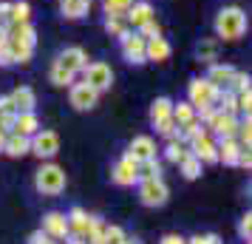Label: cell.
<instances>
[{
  "mask_svg": "<svg viewBox=\"0 0 252 244\" xmlns=\"http://www.w3.org/2000/svg\"><path fill=\"white\" fill-rule=\"evenodd\" d=\"M6 43H9V51L14 57V66H29L37 46V29L32 26V20L6 26Z\"/></svg>",
  "mask_w": 252,
  "mask_h": 244,
  "instance_id": "6da1fadb",
  "label": "cell"
},
{
  "mask_svg": "<svg viewBox=\"0 0 252 244\" xmlns=\"http://www.w3.org/2000/svg\"><path fill=\"white\" fill-rule=\"evenodd\" d=\"M213 29H216V40L235 43V40H241V37L247 35V29H250L247 12H244L241 6H224V9H218Z\"/></svg>",
  "mask_w": 252,
  "mask_h": 244,
  "instance_id": "7a4b0ae2",
  "label": "cell"
},
{
  "mask_svg": "<svg viewBox=\"0 0 252 244\" xmlns=\"http://www.w3.org/2000/svg\"><path fill=\"white\" fill-rule=\"evenodd\" d=\"M65 182H68L65 171L57 162H51V159L40 165L34 174V190L40 196H60L65 190Z\"/></svg>",
  "mask_w": 252,
  "mask_h": 244,
  "instance_id": "3957f363",
  "label": "cell"
},
{
  "mask_svg": "<svg viewBox=\"0 0 252 244\" xmlns=\"http://www.w3.org/2000/svg\"><path fill=\"white\" fill-rule=\"evenodd\" d=\"M139 190V202L145 208H164L167 199H170V187L161 176H150V179H139L136 182Z\"/></svg>",
  "mask_w": 252,
  "mask_h": 244,
  "instance_id": "277c9868",
  "label": "cell"
},
{
  "mask_svg": "<svg viewBox=\"0 0 252 244\" xmlns=\"http://www.w3.org/2000/svg\"><path fill=\"white\" fill-rule=\"evenodd\" d=\"M82 82H88L94 91H111L114 85V69L105 63V60H88V66L82 69Z\"/></svg>",
  "mask_w": 252,
  "mask_h": 244,
  "instance_id": "5b68a950",
  "label": "cell"
},
{
  "mask_svg": "<svg viewBox=\"0 0 252 244\" xmlns=\"http://www.w3.org/2000/svg\"><path fill=\"white\" fill-rule=\"evenodd\" d=\"M218 94H221V88H216L207 77H193V80L187 82V103L193 105V108L216 105Z\"/></svg>",
  "mask_w": 252,
  "mask_h": 244,
  "instance_id": "8992f818",
  "label": "cell"
},
{
  "mask_svg": "<svg viewBox=\"0 0 252 244\" xmlns=\"http://www.w3.org/2000/svg\"><path fill=\"white\" fill-rule=\"evenodd\" d=\"M29 142H32V153H34L37 159H43V162L54 159L60 153V134L51 128H40L37 134L29 137Z\"/></svg>",
  "mask_w": 252,
  "mask_h": 244,
  "instance_id": "52a82bcc",
  "label": "cell"
},
{
  "mask_svg": "<svg viewBox=\"0 0 252 244\" xmlns=\"http://www.w3.org/2000/svg\"><path fill=\"white\" fill-rule=\"evenodd\" d=\"M187 148H190V153H193L201 165H218V142L207 128L201 131L198 137H193V139L187 142Z\"/></svg>",
  "mask_w": 252,
  "mask_h": 244,
  "instance_id": "ba28073f",
  "label": "cell"
},
{
  "mask_svg": "<svg viewBox=\"0 0 252 244\" xmlns=\"http://www.w3.org/2000/svg\"><path fill=\"white\" fill-rule=\"evenodd\" d=\"M119 51H122L125 63H130V66H145L148 63V57H145V37L139 32H133V29L125 37H119Z\"/></svg>",
  "mask_w": 252,
  "mask_h": 244,
  "instance_id": "9c48e42d",
  "label": "cell"
},
{
  "mask_svg": "<svg viewBox=\"0 0 252 244\" xmlns=\"http://www.w3.org/2000/svg\"><path fill=\"white\" fill-rule=\"evenodd\" d=\"M68 103L74 111H91L99 105V91H94L88 82H71L68 85Z\"/></svg>",
  "mask_w": 252,
  "mask_h": 244,
  "instance_id": "30bf717a",
  "label": "cell"
},
{
  "mask_svg": "<svg viewBox=\"0 0 252 244\" xmlns=\"http://www.w3.org/2000/svg\"><path fill=\"white\" fill-rule=\"evenodd\" d=\"M204 128L216 137V139H224V137H235V128H238V114H229V111H221L216 108L213 116L204 122Z\"/></svg>",
  "mask_w": 252,
  "mask_h": 244,
  "instance_id": "8fae6325",
  "label": "cell"
},
{
  "mask_svg": "<svg viewBox=\"0 0 252 244\" xmlns=\"http://www.w3.org/2000/svg\"><path fill=\"white\" fill-rule=\"evenodd\" d=\"M111 182L116 187H133L139 182V165L133 159H127V156L116 159L114 168H111Z\"/></svg>",
  "mask_w": 252,
  "mask_h": 244,
  "instance_id": "7c38bea8",
  "label": "cell"
},
{
  "mask_svg": "<svg viewBox=\"0 0 252 244\" xmlns=\"http://www.w3.org/2000/svg\"><path fill=\"white\" fill-rule=\"evenodd\" d=\"M125 156L127 159H133L136 165L145 162V159H153V156H156V139L148 137V134H139V137H133V139L127 142Z\"/></svg>",
  "mask_w": 252,
  "mask_h": 244,
  "instance_id": "4fadbf2b",
  "label": "cell"
},
{
  "mask_svg": "<svg viewBox=\"0 0 252 244\" xmlns=\"http://www.w3.org/2000/svg\"><path fill=\"white\" fill-rule=\"evenodd\" d=\"M40 230L46 233L48 239H54V242H65V239H68V219H65V213L48 210L46 216H43Z\"/></svg>",
  "mask_w": 252,
  "mask_h": 244,
  "instance_id": "5bb4252c",
  "label": "cell"
},
{
  "mask_svg": "<svg viewBox=\"0 0 252 244\" xmlns=\"http://www.w3.org/2000/svg\"><path fill=\"white\" fill-rule=\"evenodd\" d=\"M54 63H60L65 71H71V74H77V77H80L82 69L88 66V54H85V48H82V46H68V48H63V51H60Z\"/></svg>",
  "mask_w": 252,
  "mask_h": 244,
  "instance_id": "9a60e30c",
  "label": "cell"
},
{
  "mask_svg": "<svg viewBox=\"0 0 252 244\" xmlns=\"http://www.w3.org/2000/svg\"><path fill=\"white\" fill-rule=\"evenodd\" d=\"M156 17V9H153V3L150 0H133V6L125 12V20H127V26L136 32L142 23H148V20H153Z\"/></svg>",
  "mask_w": 252,
  "mask_h": 244,
  "instance_id": "2e32d148",
  "label": "cell"
},
{
  "mask_svg": "<svg viewBox=\"0 0 252 244\" xmlns=\"http://www.w3.org/2000/svg\"><path fill=\"white\" fill-rule=\"evenodd\" d=\"M173 54V46L167 43V37H148L145 40V57L148 63H164V60H170Z\"/></svg>",
  "mask_w": 252,
  "mask_h": 244,
  "instance_id": "e0dca14e",
  "label": "cell"
},
{
  "mask_svg": "<svg viewBox=\"0 0 252 244\" xmlns=\"http://www.w3.org/2000/svg\"><path fill=\"white\" fill-rule=\"evenodd\" d=\"M3 153L6 156H12V159H23V156H29L32 153V142H29V137H23V134H6V142H3Z\"/></svg>",
  "mask_w": 252,
  "mask_h": 244,
  "instance_id": "ac0fdd59",
  "label": "cell"
},
{
  "mask_svg": "<svg viewBox=\"0 0 252 244\" xmlns=\"http://www.w3.org/2000/svg\"><path fill=\"white\" fill-rule=\"evenodd\" d=\"M12 134H23V137H32L40 131V119H37V111H17L12 119Z\"/></svg>",
  "mask_w": 252,
  "mask_h": 244,
  "instance_id": "d6986e66",
  "label": "cell"
},
{
  "mask_svg": "<svg viewBox=\"0 0 252 244\" xmlns=\"http://www.w3.org/2000/svg\"><path fill=\"white\" fill-rule=\"evenodd\" d=\"M216 142H218V162L235 168V165H238L241 151H244L238 142H235V137H224V139H216Z\"/></svg>",
  "mask_w": 252,
  "mask_h": 244,
  "instance_id": "ffe728a7",
  "label": "cell"
},
{
  "mask_svg": "<svg viewBox=\"0 0 252 244\" xmlns=\"http://www.w3.org/2000/svg\"><path fill=\"white\" fill-rule=\"evenodd\" d=\"M232 74H235V69L229 66V63H210V71H207V80L213 82L216 88H229V80H232Z\"/></svg>",
  "mask_w": 252,
  "mask_h": 244,
  "instance_id": "44dd1931",
  "label": "cell"
},
{
  "mask_svg": "<svg viewBox=\"0 0 252 244\" xmlns=\"http://www.w3.org/2000/svg\"><path fill=\"white\" fill-rule=\"evenodd\" d=\"M88 216L91 213H85V210L77 205V208H71L65 213V219H68V236L74 239H85V230H88Z\"/></svg>",
  "mask_w": 252,
  "mask_h": 244,
  "instance_id": "7402d4cb",
  "label": "cell"
},
{
  "mask_svg": "<svg viewBox=\"0 0 252 244\" xmlns=\"http://www.w3.org/2000/svg\"><path fill=\"white\" fill-rule=\"evenodd\" d=\"M12 103L17 111H34L37 108V94L34 88H29V85H17L12 91Z\"/></svg>",
  "mask_w": 252,
  "mask_h": 244,
  "instance_id": "603a6c76",
  "label": "cell"
},
{
  "mask_svg": "<svg viewBox=\"0 0 252 244\" xmlns=\"http://www.w3.org/2000/svg\"><path fill=\"white\" fill-rule=\"evenodd\" d=\"M88 0H60V14L65 20H82L88 14Z\"/></svg>",
  "mask_w": 252,
  "mask_h": 244,
  "instance_id": "cb8c5ba5",
  "label": "cell"
},
{
  "mask_svg": "<svg viewBox=\"0 0 252 244\" xmlns=\"http://www.w3.org/2000/svg\"><path fill=\"white\" fill-rule=\"evenodd\" d=\"M170 111H173L170 97H156V100L150 103V125H159L164 119H170Z\"/></svg>",
  "mask_w": 252,
  "mask_h": 244,
  "instance_id": "d4e9b609",
  "label": "cell"
},
{
  "mask_svg": "<svg viewBox=\"0 0 252 244\" xmlns=\"http://www.w3.org/2000/svg\"><path fill=\"white\" fill-rule=\"evenodd\" d=\"M218 43H221V40H216V37H204V40L195 46V57L201 60V63H207V66L216 63L218 60Z\"/></svg>",
  "mask_w": 252,
  "mask_h": 244,
  "instance_id": "484cf974",
  "label": "cell"
},
{
  "mask_svg": "<svg viewBox=\"0 0 252 244\" xmlns=\"http://www.w3.org/2000/svg\"><path fill=\"white\" fill-rule=\"evenodd\" d=\"M29 20H32V6H29V0H14V3H9V23H29Z\"/></svg>",
  "mask_w": 252,
  "mask_h": 244,
  "instance_id": "4316f807",
  "label": "cell"
},
{
  "mask_svg": "<svg viewBox=\"0 0 252 244\" xmlns=\"http://www.w3.org/2000/svg\"><path fill=\"white\" fill-rule=\"evenodd\" d=\"M48 80H51V85H57V88H68L71 82L77 80V74L65 71L60 63H51V69H48Z\"/></svg>",
  "mask_w": 252,
  "mask_h": 244,
  "instance_id": "83f0119b",
  "label": "cell"
},
{
  "mask_svg": "<svg viewBox=\"0 0 252 244\" xmlns=\"http://www.w3.org/2000/svg\"><path fill=\"white\" fill-rule=\"evenodd\" d=\"M201 171H204V165L198 162V159H195L193 153H187V156H184L182 162H179V174H182L184 179H187V182L198 179V176H201Z\"/></svg>",
  "mask_w": 252,
  "mask_h": 244,
  "instance_id": "f1b7e54d",
  "label": "cell"
},
{
  "mask_svg": "<svg viewBox=\"0 0 252 244\" xmlns=\"http://www.w3.org/2000/svg\"><path fill=\"white\" fill-rule=\"evenodd\" d=\"M187 153H190V148H187V142H182V139H170L164 145V159L170 165H179Z\"/></svg>",
  "mask_w": 252,
  "mask_h": 244,
  "instance_id": "f546056e",
  "label": "cell"
},
{
  "mask_svg": "<svg viewBox=\"0 0 252 244\" xmlns=\"http://www.w3.org/2000/svg\"><path fill=\"white\" fill-rule=\"evenodd\" d=\"M235 142L244 151L252 148V119L250 116H238V128H235Z\"/></svg>",
  "mask_w": 252,
  "mask_h": 244,
  "instance_id": "4dcf8cb0",
  "label": "cell"
},
{
  "mask_svg": "<svg viewBox=\"0 0 252 244\" xmlns=\"http://www.w3.org/2000/svg\"><path fill=\"white\" fill-rule=\"evenodd\" d=\"M170 116H173V122H176V125H184V122L195 119V108L187 103V100H179V103H173Z\"/></svg>",
  "mask_w": 252,
  "mask_h": 244,
  "instance_id": "1f68e13d",
  "label": "cell"
},
{
  "mask_svg": "<svg viewBox=\"0 0 252 244\" xmlns=\"http://www.w3.org/2000/svg\"><path fill=\"white\" fill-rule=\"evenodd\" d=\"M105 32L119 40V37H125L127 32H130V26H127L125 17H108V14H105Z\"/></svg>",
  "mask_w": 252,
  "mask_h": 244,
  "instance_id": "d6a6232c",
  "label": "cell"
},
{
  "mask_svg": "<svg viewBox=\"0 0 252 244\" xmlns=\"http://www.w3.org/2000/svg\"><path fill=\"white\" fill-rule=\"evenodd\" d=\"M130 6H133V0H102V12L108 17H125Z\"/></svg>",
  "mask_w": 252,
  "mask_h": 244,
  "instance_id": "836d02e7",
  "label": "cell"
},
{
  "mask_svg": "<svg viewBox=\"0 0 252 244\" xmlns=\"http://www.w3.org/2000/svg\"><path fill=\"white\" fill-rule=\"evenodd\" d=\"M204 131V125H201V119H190V122H184V125H179V139L182 142H190L193 137H198Z\"/></svg>",
  "mask_w": 252,
  "mask_h": 244,
  "instance_id": "e575fe53",
  "label": "cell"
},
{
  "mask_svg": "<svg viewBox=\"0 0 252 244\" xmlns=\"http://www.w3.org/2000/svg\"><path fill=\"white\" fill-rule=\"evenodd\" d=\"M150 176H161V162L156 159V156L139 162V179H150Z\"/></svg>",
  "mask_w": 252,
  "mask_h": 244,
  "instance_id": "d590c367",
  "label": "cell"
},
{
  "mask_svg": "<svg viewBox=\"0 0 252 244\" xmlns=\"http://www.w3.org/2000/svg\"><path fill=\"white\" fill-rule=\"evenodd\" d=\"M153 128H156V134H159L161 139H179V125H176V122H173V116L170 119H164V122H159V125H153Z\"/></svg>",
  "mask_w": 252,
  "mask_h": 244,
  "instance_id": "8d00e7d4",
  "label": "cell"
},
{
  "mask_svg": "<svg viewBox=\"0 0 252 244\" xmlns=\"http://www.w3.org/2000/svg\"><path fill=\"white\" fill-rule=\"evenodd\" d=\"M125 236H127V233L122 230L119 224H105V239H102V244H119Z\"/></svg>",
  "mask_w": 252,
  "mask_h": 244,
  "instance_id": "74e56055",
  "label": "cell"
},
{
  "mask_svg": "<svg viewBox=\"0 0 252 244\" xmlns=\"http://www.w3.org/2000/svg\"><path fill=\"white\" fill-rule=\"evenodd\" d=\"M238 239H241V242H247V244L252 242V213H244V216H241V221H238Z\"/></svg>",
  "mask_w": 252,
  "mask_h": 244,
  "instance_id": "f35d334b",
  "label": "cell"
},
{
  "mask_svg": "<svg viewBox=\"0 0 252 244\" xmlns=\"http://www.w3.org/2000/svg\"><path fill=\"white\" fill-rule=\"evenodd\" d=\"M229 91H250V74L247 71H235L229 80Z\"/></svg>",
  "mask_w": 252,
  "mask_h": 244,
  "instance_id": "ab89813d",
  "label": "cell"
},
{
  "mask_svg": "<svg viewBox=\"0 0 252 244\" xmlns=\"http://www.w3.org/2000/svg\"><path fill=\"white\" fill-rule=\"evenodd\" d=\"M136 32H139L142 37H145V40H148V37H159V35H161V26H159V20L153 17V20H148V23L139 26Z\"/></svg>",
  "mask_w": 252,
  "mask_h": 244,
  "instance_id": "60d3db41",
  "label": "cell"
},
{
  "mask_svg": "<svg viewBox=\"0 0 252 244\" xmlns=\"http://www.w3.org/2000/svg\"><path fill=\"white\" fill-rule=\"evenodd\" d=\"M187 244H221V236L218 233H198V236H193V239H187Z\"/></svg>",
  "mask_w": 252,
  "mask_h": 244,
  "instance_id": "b9f144b4",
  "label": "cell"
},
{
  "mask_svg": "<svg viewBox=\"0 0 252 244\" xmlns=\"http://www.w3.org/2000/svg\"><path fill=\"white\" fill-rule=\"evenodd\" d=\"M12 66H14V57L9 51V43H3L0 46V69H12Z\"/></svg>",
  "mask_w": 252,
  "mask_h": 244,
  "instance_id": "7bdbcfd3",
  "label": "cell"
},
{
  "mask_svg": "<svg viewBox=\"0 0 252 244\" xmlns=\"http://www.w3.org/2000/svg\"><path fill=\"white\" fill-rule=\"evenodd\" d=\"M0 114H17V108L12 103V94H3L0 97Z\"/></svg>",
  "mask_w": 252,
  "mask_h": 244,
  "instance_id": "ee69618b",
  "label": "cell"
},
{
  "mask_svg": "<svg viewBox=\"0 0 252 244\" xmlns=\"http://www.w3.org/2000/svg\"><path fill=\"white\" fill-rule=\"evenodd\" d=\"M235 168H244V171H250V168H252V153H250V151H241L238 165H235Z\"/></svg>",
  "mask_w": 252,
  "mask_h": 244,
  "instance_id": "f6af8a7d",
  "label": "cell"
},
{
  "mask_svg": "<svg viewBox=\"0 0 252 244\" xmlns=\"http://www.w3.org/2000/svg\"><path fill=\"white\" fill-rule=\"evenodd\" d=\"M159 244H187V239H184V236H179V233H167Z\"/></svg>",
  "mask_w": 252,
  "mask_h": 244,
  "instance_id": "bcb514c9",
  "label": "cell"
},
{
  "mask_svg": "<svg viewBox=\"0 0 252 244\" xmlns=\"http://www.w3.org/2000/svg\"><path fill=\"white\" fill-rule=\"evenodd\" d=\"M9 23V3H0V26Z\"/></svg>",
  "mask_w": 252,
  "mask_h": 244,
  "instance_id": "7dc6e473",
  "label": "cell"
},
{
  "mask_svg": "<svg viewBox=\"0 0 252 244\" xmlns=\"http://www.w3.org/2000/svg\"><path fill=\"white\" fill-rule=\"evenodd\" d=\"M119 244H142V239H136V236H125Z\"/></svg>",
  "mask_w": 252,
  "mask_h": 244,
  "instance_id": "c3c4849f",
  "label": "cell"
},
{
  "mask_svg": "<svg viewBox=\"0 0 252 244\" xmlns=\"http://www.w3.org/2000/svg\"><path fill=\"white\" fill-rule=\"evenodd\" d=\"M3 142H6V131L0 128V153H3Z\"/></svg>",
  "mask_w": 252,
  "mask_h": 244,
  "instance_id": "681fc988",
  "label": "cell"
},
{
  "mask_svg": "<svg viewBox=\"0 0 252 244\" xmlns=\"http://www.w3.org/2000/svg\"><path fill=\"white\" fill-rule=\"evenodd\" d=\"M88 3H91V0H88Z\"/></svg>",
  "mask_w": 252,
  "mask_h": 244,
  "instance_id": "f907efd6",
  "label": "cell"
}]
</instances>
